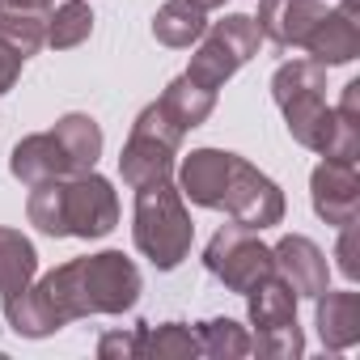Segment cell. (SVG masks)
Here are the masks:
<instances>
[{"instance_id":"cell-1","label":"cell","mask_w":360,"mask_h":360,"mask_svg":"<svg viewBox=\"0 0 360 360\" xmlns=\"http://www.w3.org/2000/svg\"><path fill=\"white\" fill-rule=\"evenodd\" d=\"M140 271L123 250H102L89 259L60 263L39 284L5 297V322L26 339H47L60 326L89 314H127L140 301Z\"/></svg>"},{"instance_id":"cell-2","label":"cell","mask_w":360,"mask_h":360,"mask_svg":"<svg viewBox=\"0 0 360 360\" xmlns=\"http://www.w3.org/2000/svg\"><path fill=\"white\" fill-rule=\"evenodd\" d=\"M271 98L284 110L288 136L326 157V161H356L360 157V123L343 119L326 106V68L314 60H288L271 77Z\"/></svg>"},{"instance_id":"cell-3","label":"cell","mask_w":360,"mask_h":360,"mask_svg":"<svg viewBox=\"0 0 360 360\" xmlns=\"http://www.w3.org/2000/svg\"><path fill=\"white\" fill-rule=\"evenodd\" d=\"M26 217L47 238H106L119 225V195L102 174H68L30 187Z\"/></svg>"},{"instance_id":"cell-4","label":"cell","mask_w":360,"mask_h":360,"mask_svg":"<svg viewBox=\"0 0 360 360\" xmlns=\"http://www.w3.org/2000/svg\"><path fill=\"white\" fill-rule=\"evenodd\" d=\"M98 157H102V127L89 115H64L51 131L18 140L9 153V169L26 187H34L47 178L85 174L98 165Z\"/></svg>"},{"instance_id":"cell-5","label":"cell","mask_w":360,"mask_h":360,"mask_svg":"<svg viewBox=\"0 0 360 360\" xmlns=\"http://www.w3.org/2000/svg\"><path fill=\"white\" fill-rule=\"evenodd\" d=\"M131 238H136V250L157 267V271H174L191 255V238H195V225H191V212H187V200L169 178L161 183H148L136 191V217H131Z\"/></svg>"},{"instance_id":"cell-6","label":"cell","mask_w":360,"mask_h":360,"mask_svg":"<svg viewBox=\"0 0 360 360\" xmlns=\"http://www.w3.org/2000/svg\"><path fill=\"white\" fill-rule=\"evenodd\" d=\"M178 144H183V127H178L157 102H148L136 123H131V136L119 153V174L131 191L148 187V183H161V178L174 174V157H178Z\"/></svg>"},{"instance_id":"cell-7","label":"cell","mask_w":360,"mask_h":360,"mask_svg":"<svg viewBox=\"0 0 360 360\" xmlns=\"http://www.w3.org/2000/svg\"><path fill=\"white\" fill-rule=\"evenodd\" d=\"M250 301V326H255V339H250V352L259 356H271V360H297L305 352V335L297 326V292L271 271L263 284H255L246 292Z\"/></svg>"},{"instance_id":"cell-8","label":"cell","mask_w":360,"mask_h":360,"mask_svg":"<svg viewBox=\"0 0 360 360\" xmlns=\"http://www.w3.org/2000/svg\"><path fill=\"white\" fill-rule=\"evenodd\" d=\"M263 30L255 26L250 13H229L221 22H208V30L200 34V51L191 56L187 77L204 89H221L246 60L259 56Z\"/></svg>"},{"instance_id":"cell-9","label":"cell","mask_w":360,"mask_h":360,"mask_svg":"<svg viewBox=\"0 0 360 360\" xmlns=\"http://www.w3.org/2000/svg\"><path fill=\"white\" fill-rule=\"evenodd\" d=\"M204 267H208L229 292H242V297L276 271V267H271V246H263L259 233L246 229V225H225V229H217L212 242L204 246Z\"/></svg>"},{"instance_id":"cell-10","label":"cell","mask_w":360,"mask_h":360,"mask_svg":"<svg viewBox=\"0 0 360 360\" xmlns=\"http://www.w3.org/2000/svg\"><path fill=\"white\" fill-rule=\"evenodd\" d=\"M221 208L233 217V225H246V229L263 233V229H271V225L284 221V191L271 183L263 169H255L246 157L233 153V165H229V183H225Z\"/></svg>"},{"instance_id":"cell-11","label":"cell","mask_w":360,"mask_h":360,"mask_svg":"<svg viewBox=\"0 0 360 360\" xmlns=\"http://www.w3.org/2000/svg\"><path fill=\"white\" fill-rule=\"evenodd\" d=\"M309 200L314 212L343 229L360 217V178H356V161H322L309 178Z\"/></svg>"},{"instance_id":"cell-12","label":"cell","mask_w":360,"mask_h":360,"mask_svg":"<svg viewBox=\"0 0 360 360\" xmlns=\"http://www.w3.org/2000/svg\"><path fill=\"white\" fill-rule=\"evenodd\" d=\"M271 267H276V276H280L297 297H309V301L330 284V263H326V255H322L309 238H301V233H288V238H280V242L271 246Z\"/></svg>"},{"instance_id":"cell-13","label":"cell","mask_w":360,"mask_h":360,"mask_svg":"<svg viewBox=\"0 0 360 360\" xmlns=\"http://www.w3.org/2000/svg\"><path fill=\"white\" fill-rule=\"evenodd\" d=\"M229 165H233V153L195 148L183 161V169H178V191H183V200H191L200 208H221V195H225V183H229Z\"/></svg>"},{"instance_id":"cell-14","label":"cell","mask_w":360,"mask_h":360,"mask_svg":"<svg viewBox=\"0 0 360 360\" xmlns=\"http://www.w3.org/2000/svg\"><path fill=\"white\" fill-rule=\"evenodd\" d=\"M322 13H326L322 0H259L255 26H259L263 39H271L276 47H301Z\"/></svg>"},{"instance_id":"cell-15","label":"cell","mask_w":360,"mask_h":360,"mask_svg":"<svg viewBox=\"0 0 360 360\" xmlns=\"http://www.w3.org/2000/svg\"><path fill=\"white\" fill-rule=\"evenodd\" d=\"M301 47H305V51H309V60H314V64H322V68L352 64V60L360 56V26H356L343 9H326V13L314 22L309 39H305Z\"/></svg>"},{"instance_id":"cell-16","label":"cell","mask_w":360,"mask_h":360,"mask_svg":"<svg viewBox=\"0 0 360 360\" xmlns=\"http://www.w3.org/2000/svg\"><path fill=\"white\" fill-rule=\"evenodd\" d=\"M314 301H318V309H314V326H318L322 347H330V352H347V347L360 339V292H352V288H343V292L322 288Z\"/></svg>"},{"instance_id":"cell-17","label":"cell","mask_w":360,"mask_h":360,"mask_svg":"<svg viewBox=\"0 0 360 360\" xmlns=\"http://www.w3.org/2000/svg\"><path fill=\"white\" fill-rule=\"evenodd\" d=\"M157 106L183 127V136L187 131H195L212 110H217V89H204V85H195L187 72L183 77H174L169 85H165V94L157 98Z\"/></svg>"},{"instance_id":"cell-18","label":"cell","mask_w":360,"mask_h":360,"mask_svg":"<svg viewBox=\"0 0 360 360\" xmlns=\"http://www.w3.org/2000/svg\"><path fill=\"white\" fill-rule=\"evenodd\" d=\"M39 276V255H34V242L22 233V229H5L0 225V301L30 288Z\"/></svg>"},{"instance_id":"cell-19","label":"cell","mask_w":360,"mask_h":360,"mask_svg":"<svg viewBox=\"0 0 360 360\" xmlns=\"http://www.w3.org/2000/svg\"><path fill=\"white\" fill-rule=\"evenodd\" d=\"M204 30H208V13L195 9L191 0H165L153 13V39L165 47H191L200 43Z\"/></svg>"},{"instance_id":"cell-20","label":"cell","mask_w":360,"mask_h":360,"mask_svg":"<svg viewBox=\"0 0 360 360\" xmlns=\"http://www.w3.org/2000/svg\"><path fill=\"white\" fill-rule=\"evenodd\" d=\"M47 13L51 9H18V5H0V39L18 47L22 56H34L47 47Z\"/></svg>"},{"instance_id":"cell-21","label":"cell","mask_w":360,"mask_h":360,"mask_svg":"<svg viewBox=\"0 0 360 360\" xmlns=\"http://www.w3.org/2000/svg\"><path fill=\"white\" fill-rule=\"evenodd\" d=\"M89 34H94V13L85 0H64L47 13V47L68 51V47H81Z\"/></svg>"},{"instance_id":"cell-22","label":"cell","mask_w":360,"mask_h":360,"mask_svg":"<svg viewBox=\"0 0 360 360\" xmlns=\"http://www.w3.org/2000/svg\"><path fill=\"white\" fill-rule=\"evenodd\" d=\"M195 335H200V356H217V360L250 356V335H246V326H238L233 318H212V322H204Z\"/></svg>"},{"instance_id":"cell-23","label":"cell","mask_w":360,"mask_h":360,"mask_svg":"<svg viewBox=\"0 0 360 360\" xmlns=\"http://www.w3.org/2000/svg\"><path fill=\"white\" fill-rule=\"evenodd\" d=\"M144 356H153V360H191V356H200V335L183 322H165V326L144 335Z\"/></svg>"},{"instance_id":"cell-24","label":"cell","mask_w":360,"mask_h":360,"mask_svg":"<svg viewBox=\"0 0 360 360\" xmlns=\"http://www.w3.org/2000/svg\"><path fill=\"white\" fill-rule=\"evenodd\" d=\"M144 335H148V322L131 326V330H110L98 339V356L102 360H131V356H144Z\"/></svg>"},{"instance_id":"cell-25","label":"cell","mask_w":360,"mask_h":360,"mask_svg":"<svg viewBox=\"0 0 360 360\" xmlns=\"http://www.w3.org/2000/svg\"><path fill=\"white\" fill-rule=\"evenodd\" d=\"M356 238H360V225L352 221V225H343V229H339V246H335L339 271H343L347 280H356V276H360V250H356Z\"/></svg>"},{"instance_id":"cell-26","label":"cell","mask_w":360,"mask_h":360,"mask_svg":"<svg viewBox=\"0 0 360 360\" xmlns=\"http://www.w3.org/2000/svg\"><path fill=\"white\" fill-rule=\"evenodd\" d=\"M22 64H26V56H22L18 47H9L5 39H0V98H5V94L18 85V77H22Z\"/></svg>"},{"instance_id":"cell-27","label":"cell","mask_w":360,"mask_h":360,"mask_svg":"<svg viewBox=\"0 0 360 360\" xmlns=\"http://www.w3.org/2000/svg\"><path fill=\"white\" fill-rule=\"evenodd\" d=\"M339 115H343V119H352V123H360V81H347V85H343Z\"/></svg>"},{"instance_id":"cell-28","label":"cell","mask_w":360,"mask_h":360,"mask_svg":"<svg viewBox=\"0 0 360 360\" xmlns=\"http://www.w3.org/2000/svg\"><path fill=\"white\" fill-rule=\"evenodd\" d=\"M0 5H18V9H51V0H0Z\"/></svg>"},{"instance_id":"cell-29","label":"cell","mask_w":360,"mask_h":360,"mask_svg":"<svg viewBox=\"0 0 360 360\" xmlns=\"http://www.w3.org/2000/svg\"><path fill=\"white\" fill-rule=\"evenodd\" d=\"M191 5H195V9H204V13H208V9H221V5H225V0H191Z\"/></svg>"},{"instance_id":"cell-30","label":"cell","mask_w":360,"mask_h":360,"mask_svg":"<svg viewBox=\"0 0 360 360\" xmlns=\"http://www.w3.org/2000/svg\"><path fill=\"white\" fill-rule=\"evenodd\" d=\"M343 13H347L352 22H360V9H356V0H343Z\"/></svg>"}]
</instances>
